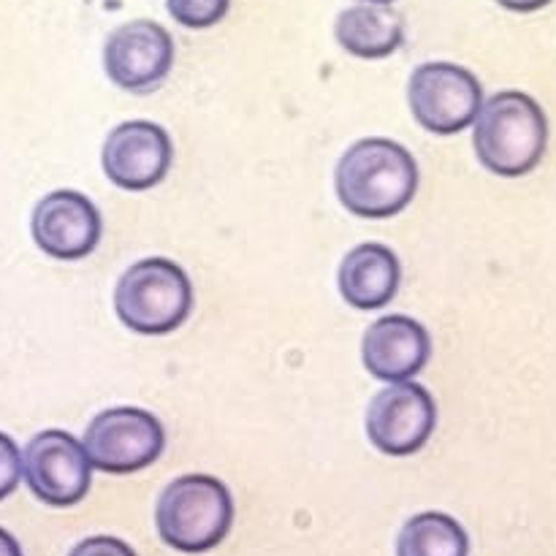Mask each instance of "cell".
Segmentation results:
<instances>
[{
    "mask_svg": "<svg viewBox=\"0 0 556 556\" xmlns=\"http://www.w3.org/2000/svg\"><path fill=\"white\" fill-rule=\"evenodd\" d=\"M81 443L96 470L130 476L161 459L166 429L141 407H106L87 424Z\"/></svg>",
    "mask_w": 556,
    "mask_h": 556,
    "instance_id": "8992f818",
    "label": "cell"
},
{
    "mask_svg": "<svg viewBox=\"0 0 556 556\" xmlns=\"http://www.w3.org/2000/svg\"><path fill=\"white\" fill-rule=\"evenodd\" d=\"M438 405L424 386L413 380L389 383L367 407V438L380 454L413 456L432 440Z\"/></svg>",
    "mask_w": 556,
    "mask_h": 556,
    "instance_id": "9c48e42d",
    "label": "cell"
},
{
    "mask_svg": "<svg viewBox=\"0 0 556 556\" xmlns=\"http://www.w3.org/2000/svg\"><path fill=\"white\" fill-rule=\"evenodd\" d=\"M362 3H380V5H391L394 0H362Z\"/></svg>",
    "mask_w": 556,
    "mask_h": 556,
    "instance_id": "44dd1931",
    "label": "cell"
},
{
    "mask_svg": "<svg viewBox=\"0 0 556 556\" xmlns=\"http://www.w3.org/2000/svg\"><path fill=\"white\" fill-rule=\"evenodd\" d=\"M407 103L424 130L454 136L476 125L483 106V87L470 68L456 63H424L407 81Z\"/></svg>",
    "mask_w": 556,
    "mask_h": 556,
    "instance_id": "5b68a950",
    "label": "cell"
},
{
    "mask_svg": "<svg viewBox=\"0 0 556 556\" xmlns=\"http://www.w3.org/2000/svg\"><path fill=\"white\" fill-rule=\"evenodd\" d=\"M337 199L351 215L386 220L410 206L418 190V163L400 141L369 136L342 152L334 168Z\"/></svg>",
    "mask_w": 556,
    "mask_h": 556,
    "instance_id": "6da1fadb",
    "label": "cell"
},
{
    "mask_svg": "<svg viewBox=\"0 0 556 556\" xmlns=\"http://www.w3.org/2000/svg\"><path fill=\"white\" fill-rule=\"evenodd\" d=\"M166 9L172 20L182 27L206 30L228 14L231 0H166Z\"/></svg>",
    "mask_w": 556,
    "mask_h": 556,
    "instance_id": "2e32d148",
    "label": "cell"
},
{
    "mask_svg": "<svg viewBox=\"0 0 556 556\" xmlns=\"http://www.w3.org/2000/svg\"><path fill=\"white\" fill-rule=\"evenodd\" d=\"M432 356V337L427 326L407 315H383L362 340V362L372 378L383 383L413 380Z\"/></svg>",
    "mask_w": 556,
    "mask_h": 556,
    "instance_id": "7c38bea8",
    "label": "cell"
},
{
    "mask_svg": "<svg viewBox=\"0 0 556 556\" xmlns=\"http://www.w3.org/2000/svg\"><path fill=\"white\" fill-rule=\"evenodd\" d=\"M548 3H554V0H497V5L516 11V14H532V11L546 9Z\"/></svg>",
    "mask_w": 556,
    "mask_h": 556,
    "instance_id": "d6986e66",
    "label": "cell"
},
{
    "mask_svg": "<svg viewBox=\"0 0 556 556\" xmlns=\"http://www.w3.org/2000/svg\"><path fill=\"white\" fill-rule=\"evenodd\" d=\"M472 147L481 166L497 177H525L535 172L546 155V112L521 90L494 92L476 117Z\"/></svg>",
    "mask_w": 556,
    "mask_h": 556,
    "instance_id": "7a4b0ae2",
    "label": "cell"
},
{
    "mask_svg": "<svg viewBox=\"0 0 556 556\" xmlns=\"http://www.w3.org/2000/svg\"><path fill=\"white\" fill-rule=\"evenodd\" d=\"M114 313L136 334H172L193 313V282L182 266L161 255L136 261L114 288Z\"/></svg>",
    "mask_w": 556,
    "mask_h": 556,
    "instance_id": "277c9868",
    "label": "cell"
},
{
    "mask_svg": "<svg viewBox=\"0 0 556 556\" xmlns=\"http://www.w3.org/2000/svg\"><path fill=\"white\" fill-rule=\"evenodd\" d=\"M334 38L353 58L383 60L394 54L405 41V22L391 5H351L337 16Z\"/></svg>",
    "mask_w": 556,
    "mask_h": 556,
    "instance_id": "5bb4252c",
    "label": "cell"
},
{
    "mask_svg": "<svg viewBox=\"0 0 556 556\" xmlns=\"http://www.w3.org/2000/svg\"><path fill=\"white\" fill-rule=\"evenodd\" d=\"M157 535L179 554H206L233 527V497L217 478L193 472L168 483L155 505Z\"/></svg>",
    "mask_w": 556,
    "mask_h": 556,
    "instance_id": "3957f363",
    "label": "cell"
},
{
    "mask_svg": "<svg viewBox=\"0 0 556 556\" xmlns=\"http://www.w3.org/2000/svg\"><path fill=\"white\" fill-rule=\"evenodd\" d=\"M396 556H470V538L454 516L427 510L405 521Z\"/></svg>",
    "mask_w": 556,
    "mask_h": 556,
    "instance_id": "9a60e30c",
    "label": "cell"
},
{
    "mask_svg": "<svg viewBox=\"0 0 556 556\" xmlns=\"http://www.w3.org/2000/svg\"><path fill=\"white\" fill-rule=\"evenodd\" d=\"M22 472L33 497L52 508H71L90 492L92 462L85 443L63 429H43L22 451Z\"/></svg>",
    "mask_w": 556,
    "mask_h": 556,
    "instance_id": "52a82bcc",
    "label": "cell"
},
{
    "mask_svg": "<svg viewBox=\"0 0 556 556\" xmlns=\"http://www.w3.org/2000/svg\"><path fill=\"white\" fill-rule=\"evenodd\" d=\"M22 472V456L14 440L0 432V503L16 492Z\"/></svg>",
    "mask_w": 556,
    "mask_h": 556,
    "instance_id": "e0dca14e",
    "label": "cell"
},
{
    "mask_svg": "<svg viewBox=\"0 0 556 556\" xmlns=\"http://www.w3.org/2000/svg\"><path fill=\"white\" fill-rule=\"evenodd\" d=\"M174 161L172 136L150 119H128L112 128L101 150L103 174L117 188L141 193L166 179Z\"/></svg>",
    "mask_w": 556,
    "mask_h": 556,
    "instance_id": "30bf717a",
    "label": "cell"
},
{
    "mask_svg": "<svg viewBox=\"0 0 556 556\" xmlns=\"http://www.w3.org/2000/svg\"><path fill=\"white\" fill-rule=\"evenodd\" d=\"M0 556H25L16 538L9 530H3V527H0Z\"/></svg>",
    "mask_w": 556,
    "mask_h": 556,
    "instance_id": "ffe728a7",
    "label": "cell"
},
{
    "mask_svg": "<svg viewBox=\"0 0 556 556\" xmlns=\"http://www.w3.org/2000/svg\"><path fill=\"white\" fill-rule=\"evenodd\" d=\"M30 233L49 258L79 261L101 244L103 220L98 206L79 190H52L33 210Z\"/></svg>",
    "mask_w": 556,
    "mask_h": 556,
    "instance_id": "8fae6325",
    "label": "cell"
},
{
    "mask_svg": "<svg viewBox=\"0 0 556 556\" xmlns=\"http://www.w3.org/2000/svg\"><path fill=\"white\" fill-rule=\"evenodd\" d=\"M68 556H136L134 548L128 546L119 538H109V535H96V538H85L81 543H76L71 548Z\"/></svg>",
    "mask_w": 556,
    "mask_h": 556,
    "instance_id": "ac0fdd59",
    "label": "cell"
},
{
    "mask_svg": "<svg viewBox=\"0 0 556 556\" xmlns=\"http://www.w3.org/2000/svg\"><path fill=\"white\" fill-rule=\"evenodd\" d=\"M172 65L174 38L161 22H125L103 43V71L112 85L134 96L155 92L172 74Z\"/></svg>",
    "mask_w": 556,
    "mask_h": 556,
    "instance_id": "ba28073f",
    "label": "cell"
},
{
    "mask_svg": "<svg viewBox=\"0 0 556 556\" xmlns=\"http://www.w3.org/2000/svg\"><path fill=\"white\" fill-rule=\"evenodd\" d=\"M402 282L400 258L380 242H364L342 258L337 286L356 309H380L396 296Z\"/></svg>",
    "mask_w": 556,
    "mask_h": 556,
    "instance_id": "4fadbf2b",
    "label": "cell"
}]
</instances>
